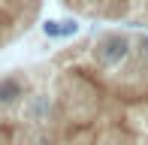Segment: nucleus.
Returning a JSON list of instances; mask_svg holds the SVG:
<instances>
[{"instance_id":"nucleus-1","label":"nucleus","mask_w":148,"mask_h":145,"mask_svg":"<svg viewBox=\"0 0 148 145\" xmlns=\"http://www.w3.org/2000/svg\"><path fill=\"white\" fill-rule=\"evenodd\" d=\"M0 145H148V30L97 27L6 70Z\"/></svg>"},{"instance_id":"nucleus-2","label":"nucleus","mask_w":148,"mask_h":145,"mask_svg":"<svg viewBox=\"0 0 148 145\" xmlns=\"http://www.w3.org/2000/svg\"><path fill=\"white\" fill-rule=\"evenodd\" d=\"M64 12L100 27L148 30V0H55Z\"/></svg>"},{"instance_id":"nucleus-3","label":"nucleus","mask_w":148,"mask_h":145,"mask_svg":"<svg viewBox=\"0 0 148 145\" xmlns=\"http://www.w3.org/2000/svg\"><path fill=\"white\" fill-rule=\"evenodd\" d=\"M42 6L45 0H0V55L30 34Z\"/></svg>"}]
</instances>
